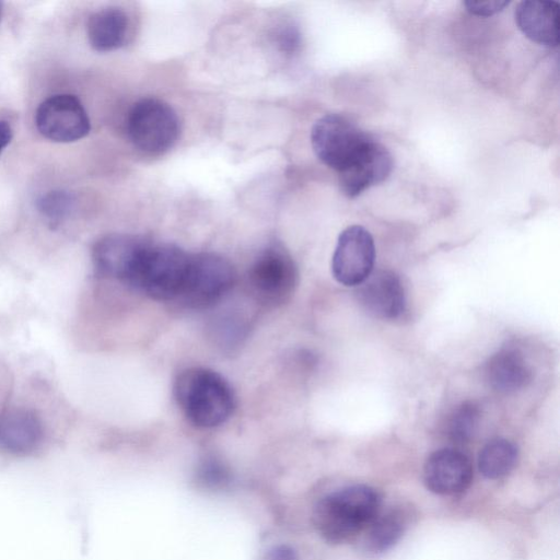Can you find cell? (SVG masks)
<instances>
[{
	"instance_id": "1",
	"label": "cell",
	"mask_w": 560,
	"mask_h": 560,
	"mask_svg": "<svg viewBox=\"0 0 560 560\" xmlns=\"http://www.w3.org/2000/svg\"><path fill=\"white\" fill-rule=\"evenodd\" d=\"M381 495L372 487L355 485L322 498L313 511V524L319 535L331 544L354 539L376 518Z\"/></svg>"
},
{
	"instance_id": "2",
	"label": "cell",
	"mask_w": 560,
	"mask_h": 560,
	"mask_svg": "<svg viewBox=\"0 0 560 560\" xmlns=\"http://www.w3.org/2000/svg\"><path fill=\"white\" fill-rule=\"evenodd\" d=\"M174 395L186 418L198 428H214L232 415L235 398L225 378L210 369L183 370L174 382Z\"/></svg>"
},
{
	"instance_id": "3",
	"label": "cell",
	"mask_w": 560,
	"mask_h": 560,
	"mask_svg": "<svg viewBox=\"0 0 560 560\" xmlns=\"http://www.w3.org/2000/svg\"><path fill=\"white\" fill-rule=\"evenodd\" d=\"M189 260L190 254L175 245L149 242L128 285L158 301H177Z\"/></svg>"
},
{
	"instance_id": "4",
	"label": "cell",
	"mask_w": 560,
	"mask_h": 560,
	"mask_svg": "<svg viewBox=\"0 0 560 560\" xmlns=\"http://www.w3.org/2000/svg\"><path fill=\"white\" fill-rule=\"evenodd\" d=\"M128 136L139 150L156 154L168 150L177 140L179 120L175 110L158 98H142L129 112Z\"/></svg>"
},
{
	"instance_id": "5",
	"label": "cell",
	"mask_w": 560,
	"mask_h": 560,
	"mask_svg": "<svg viewBox=\"0 0 560 560\" xmlns=\"http://www.w3.org/2000/svg\"><path fill=\"white\" fill-rule=\"evenodd\" d=\"M234 280V269L222 256L190 254L186 280L177 301L189 308L212 306L231 290Z\"/></svg>"
},
{
	"instance_id": "6",
	"label": "cell",
	"mask_w": 560,
	"mask_h": 560,
	"mask_svg": "<svg viewBox=\"0 0 560 560\" xmlns=\"http://www.w3.org/2000/svg\"><path fill=\"white\" fill-rule=\"evenodd\" d=\"M371 139L348 118L336 114L320 117L311 131L315 154L337 172L346 168Z\"/></svg>"
},
{
	"instance_id": "7",
	"label": "cell",
	"mask_w": 560,
	"mask_h": 560,
	"mask_svg": "<svg viewBox=\"0 0 560 560\" xmlns=\"http://www.w3.org/2000/svg\"><path fill=\"white\" fill-rule=\"evenodd\" d=\"M248 282L256 299L268 305L287 301L298 283V268L280 245L266 247L248 271Z\"/></svg>"
},
{
	"instance_id": "8",
	"label": "cell",
	"mask_w": 560,
	"mask_h": 560,
	"mask_svg": "<svg viewBox=\"0 0 560 560\" xmlns=\"http://www.w3.org/2000/svg\"><path fill=\"white\" fill-rule=\"evenodd\" d=\"M38 131L55 142H73L90 131V119L81 101L72 94H56L43 101L35 113Z\"/></svg>"
},
{
	"instance_id": "9",
	"label": "cell",
	"mask_w": 560,
	"mask_h": 560,
	"mask_svg": "<svg viewBox=\"0 0 560 560\" xmlns=\"http://www.w3.org/2000/svg\"><path fill=\"white\" fill-rule=\"evenodd\" d=\"M375 246L372 235L360 225L343 230L331 260L335 279L343 285H359L372 271Z\"/></svg>"
},
{
	"instance_id": "10",
	"label": "cell",
	"mask_w": 560,
	"mask_h": 560,
	"mask_svg": "<svg viewBox=\"0 0 560 560\" xmlns=\"http://www.w3.org/2000/svg\"><path fill=\"white\" fill-rule=\"evenodd\" d=\"M149 242L128 234H109L93 246L96 270L106 277L129 284Z\"/></svg>"
},
{
	"instance_id": "11",
	"label": "cell",
	"mask_w": 560,
	"mask_h": 560,
	"mask_svg": "<svg viewBox=\"0 0 560 560\" xmlns=\"http://www.w3.org/2000/svg\"><path fill=\"white\" fill-rule=\"evenodd\" d=\"M394 161L388 150L371 139L352 162L339 172L340 188L354 198L366 188L384 182L392 173Z\"/></svg>"
},
{
	"instance_id": "12",
	"label": "cell",
	"mask_w": 560,
	"mask_h": 560,
	"mask_svg": "<svg viewBox=\"0 0 560 560\" xmlns=\"http://www.w3.org/2000/svg\"><path fill=\"white\" fill-rule=\"evenodd\" d=\"M427 488L436 494H456L466 490L472 480L470 459L455 448L433 452L423 467Z\"/></svg>"
},
{
	"instance_id": "13",
	"label": "cell",
	"mask_w": 560,
	"mask_h": 560,
	"mask_svg": "<svg viewBox=\"0 0 560 560\" xmlns=\"http://www.w3.org/2000/svg\"><path fill=\"white\" fill-rule=\"evenodd\" d=\"M355 295L369 314L383 319L398 317L406 305L401 281L390 270L372 271L358 285Z\"/></svg>"
},
{
	"instance_id": "14",
	"label": "cell",
	"mask_w": 560,
	"mask_h": 560,
	"mask_svg": "<svg viewBox=\"0 0 560 560\" xmlns=\"http://www.w3.org/2000/svg\"><path fill=\"white\" fill-rule=\"evenodd\" d=\"M515 22L530 40L557 47L559 44V3L546 0L521 1L515 9Z\"/></svg>"
},
{
	"instance_id": "15",
	"label": "cell",
	"mask_w": 560,
	"mask_h": 560,
	"mask_svg": "<svg viewBox=\"0 0 560 560\" xmlns=\"http://www.w3.org/2000/svg\"><path fill=\"white\" fill-rule=\"evenodd\" d=\"M43 425L31 410L10 409L0 416V448L14 455L33 452L42 442Z\"/></svg>"
},
{
	"instance_id": "16",
	"label": "cell",
	"mask_w": 560,
	"mask_h": 560,
	"mask_svg": "<svg viewBox=\"0 0 560 560\" xmlns=\"http://www.w3.org/2000/svg\"><path fill=\"white\" fill-rule=\"evenodd\" d=\"M485 377L494 390L513 393L530 382L532 371L518 350L504 348L489 358L485 365Z\"/></svg>"
},
{
	"instance_id": "17",
	"label": "cell",
	"mask_w": 560,
	"mask_h": 560,
	"mask_svg": "<svg viewBox=\"0 0 560 560\" xmlns=\"http://www.w3.org/2000/svg\"><path fill=\"white\" fill-rule=\"evenodd\" d=\"M128 33V16L119 8L109 7L92 13L86 34L90 45L97 51H112L121 47Z\"/></svg>"
},
{
	"instance_id": "18",
	"label": "cell",
	"mask_w": 560,
	"mask_h": 560,
	"mask_svg": "<svg viewBox=\"0 0 560 560\" xmlns=\"http://www.w3.org/2000/svg\"><path fill=\"white\" fill-rule=\"evenodd\" d=\"M516 446L505 439L489 441L478 456L479 471L488 479L506 476L517 462Z\"/></svg>"
},
{
	"instance_id": "19",
	"label": "cell",
	"mask_w": 560,
	"mask_h": 560,
	"mask_svg": "<svg viewBox=\"0 0 560 560\" xmlns=\"http://www.w3.org/2000/svg\"><path fill=\"white\" fill-rule=\"evenodd\" d=\"M407 527L405 513L392 510L383 515H377L368 527V547L375 553L384 552L395 546Z\"/></svg>"
},
{
	"instance_id": "20",
	"label": "cell",
	"mask_w": 560,
	"mask_h": 560,
	"mask_svg": "<svg viewBox=\"0 0 560 560\" xmlns=\"http://www.w3.org/2000/svg\"><path fill=\"white\" fill-rule=\"evenodd\" d=\"M480 420V408L475 401H464L452 412L446 432L454 443H466L475 434Z\"/></svg>"
},
{
	"instance_id": "21",
	"label": "cell",
	"mask_w": 560,
	"mask_h": 560,
	"mask_svg": "<svg viewBox=\"0 0 560 560\" xmlns=\"http://www.w3.org/2000/svg\"><path fill=\"white\" fill-rule=\"evenodd\" d=\"M37 208L51 223L66 219L74 208V197L65 190H51L37 200Z\"/></svg>"
},
{
	"instance_id": "22",
	"label": "cell",
	"mask_w": 560,
	"mask_h": 560,
	"mask_svg": "<svg viewBox=\"0 0 560 560\" xmlns=\"http://www.w3.org/2000/svg\"><path fill=\"white\" fill-rule=\"evenodd\" d=\"M197 476L198 480L209 488L223 487L230 479L226 467L215 457L205 458L199 465Z\"/></svg>"
},
{
	"instance_id": "23",
	"label": "cell",
	"mask_w": 560,
	"mask_h": 560,
	"mask_svg": "<svg viewBox=\"0 0 560 560\" xmlns=\"http://www.w3.org/2000/svg\"><path fill=\"white\" fill-rule=\"evenodd\" d=\"M509 1L502 0H489V1H464V5L466 10L478 16H491L500 11H502Z\"/></svg>"
},
{
	"instance_id": "24",
	"label": "cell",
	"mask_w": 560,
	"mask_h": 560,
	"mask_svg": "<svg viewBox=\"0 0 560 560\" xmlns=\"http://www.w3.org/2000/svg\"><path fill=\"white\" fill-rule=\"evenodd\" d=\"M269 560H299V557L290 546L280 545L270 551Z\"/></svg>"
},
{
	"instance_id": "25",
	"label": "cell",
	"mask_w": 560,
	"mask_h": 560,
	"mask_svg": "<svg viewBox=\"0 0 560 560\" xmlns=\"http://www.w3.org/2000/svg\"><path fill=\"white\" fill-rule=\"evenodd\" d=\"M13 137V131L10 124L5 120H0V154L10 143Z\"/></svg>"
},
{
	"instance_id": "26",
	"label": "cell",
	"mask_w": 560,
	"mask_h": 560,
	"mask_svg": "<svg viewBox=\"0 0 560 560\" xmlns=\"http://www.w3.org/2000/svg\"><path fill=\"white\" fill-rule=\"evenodd\" d=\"M1 15H2V3L0 2V20H1Z\"/></svg>"
}]
</instances>
